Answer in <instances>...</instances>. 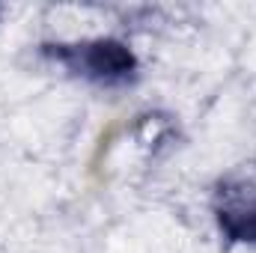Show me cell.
Listing matches in <instances>:
<instances>
[{
  "label": "cell",
  "instance_id": "6da1fadb",
  "mask_svg": "<svg viewBox=\"0 0 256 253\" xmlns=\"http://www.w3.org/2000/svg\"><path fill=\"white\" fill-rule=\"evenodd\" d=\"M131 66V54L116 42H98L86 54V68L92 74H122Z\"/></svg>",
  "mask_w": 256,
  "mask_h": 253
},
{
  "label": "cell",
  "instance_id": "7a4b0ae2",
  "mask_svg": "<svg viewBox=\"0 0 256 253\" xmlns=\"http://www.w3.org/2000/svg\"><path fill=\"white\" fill-rule=\"evenodd\" d=\"M224 226L242 242H256V202H250L248 208L242 206L224 212Z\"/></svg>",
  "mask_w": 256,
  "mask_h": 253
}]
</instances>
